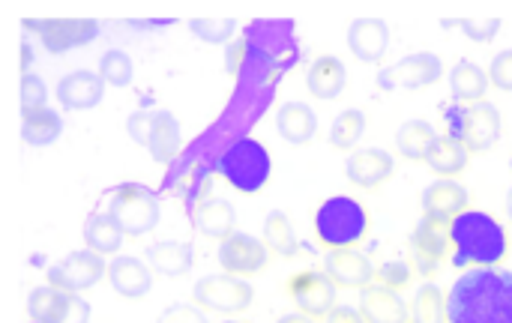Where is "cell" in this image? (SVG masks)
I'll return each mask as SVG.
<instances>
[{"mask_svg": "<svg viewBox=\"0 0 512 323\" xmlns=\"http://www.w3.org/2000/svg\"><path fill=\"white\" fill-rule=\"evenodd\" d=\"M450 231H453V219L429 216V213H423V219L411 231V252H414L417 270L423 276H432L441 267V261L447 258V252L453 246Z\"/></svg>", "mask_w": 512, "mask_h": 323, "instance_id": "obj_12", "label": "cell"}, {"mask_svg": "<svg viewBox=\"0 0 512 323\" xmlns=\"http://www.w3.org/2000/svg\"><path fill=\"white\" fill-rule=\"evenodd\" d=\"M447 318L450 323H512L510 270H465L447 294Z\"/></svg>", "mask_w": 512, "mask_h": 323, "instance_id": "obj_1", "label": "cell"}, {"mask_svg": "<svg viewBox=\"0 0 512 323\" xmlns=\"http://www.w3.org/2000/svg\"><path fill=\"white\" fill-rule=\"evenodd\" d=\"M411 323H450V318H447V294L435 282L420 285V291L414 297V306H411Z\"/></svg>", "mask_w": 512, "mask_h": 323, "instance_id": "obj_33", "label": "cell"}, {"mask_svg": "<svg viewBox=\"0 0 512 323\" xmlns=\"http://www.w3.org/2000/svg\"><path fill=\"white\" fill-rule=\"evenodd\" d=\"M276 129L288 144H309L318 135V114L306 102H285L276 111Z\"/></svg>", "mask_w": 512, "mask_h": 323, "instance_id": "obj_24", "label": "cell"}, {"mask_svg": "<svg viewBox=\"0 0 512 323\" xmlns=\"http://www.w3.org/2000/svg\"><path fill=\"white\" fill-rule=\"evenodd\" d=\"M24 30L36 33L48 54H66L72 48L90 45L99 36L96 18H27Z\"/></svg>", "mask_w": 512, "mask_h": 323, "instance_id": "obj_8", "label": "cell"}, {"mask_svg": "<svg viewBox=\"0 0 512 323\" xmlns=\"http://www.w3.org/2000/svg\"><path fill=\"white\" fill-rule=\"evenodd\" d=\"M327 323H366L363 318V312H357V309H351V306H336L333 312H330V318H324Z\"/></svg>", "mask_w": 512, "mask_h": 323, "instance_id": "obj_44", "label": "cell"}, {"mask_svg": "<svg viewBox=\"0 0 512 323\" xmlns=\"http://www.w3.org/2000/svg\"><path fill=\"white\" fill-rule=\"evenodd\" d=\"M189 30L207 42V45H231V36L237 30V18H228V15H201V18H192L189 21Z\"/></svg>", "mask_w": 512, "mask_h": 323, "instance_id": "obj_35", "label": "cell"}, {"mask_svg": "<svg viewBox=\"0 0 512 323\" xmlns=\"http://www.w3.org/2000/svg\"><path fill=\"white\" fill-rule=\"evenodd\" d=\"M108 213L120 222L126 237H144L159 225V198L141 183H120L108 198Z\"/></svg>", "mask_w": 512, "mask_h": 323, "instance_id": "obj_6", "label": "cell"}, {"mask_svg": "<svg viewBox=\"0 0 512 323\" xmlns=\"http://www.w3.org/2000/svg\"><path fill=\"white\" fill-rule=\"evenodd\" d=\"M438 138H441V135L435 132L432 123H426V120H408V123H402L399 132H396V147H399V153H402L405 159H411V162H426V156H429V150L435 147Z\"/></svg>", "mask_w": 512, "mask_h": 323, "instance_id": "obj_29", "label": "cell"}, {"mask_svg": "<svg viewBox=\"0 0 512 323\" xmlns=\"http://www.w3.org/2000/svg\"><path fill=\"white\" fill-rule=\"evenodd\" d=\"M270 261V249L264 240L252 237V234H231L228 240L219 243V264L225 273L231 276H255L267 267Z\"/></svg>", "mask_w": 512, "mask_h": 323, "instance_id": "obj_14", "label": "cell"}, {"mask_svg": "<svg viewBox=\"0 0 512 323\" xmlns=\"http://www.w3.org/2000/svg\"><path fill=\"white\" fill-rule=\"evenodd\" d=\"M108 282L114 288V294L126 297V300H141L150 294L153 288V267L144 264L141 258L132 255H117L108 264Z\"/></svg>", "mask_w": 512, "mask_h": 323, "instance_id": "obj_19", "label": "cell"}, {"mask_svg": "<svg viewBox=\"0 0 512 323\" xmlns=\"http://www.w3.org/2000/svg\"><path fill=\"white\" fill-rule=\"evenodd\" d=\"M369 231V216L348 195L327 198L315 213V234L327 249H354Z\"/></svg>", "mask_w": 512, "mask_h": 323, "instance_id": "obj_4", "label": "cell"}, {"mask_svg": "<svg viewBox=\"0 0 512 323\" xmlns=\"http://www.w3.org/2000/svg\"><path fill=\"white\" fill-rule=\"evenodd\" d=\"M45 279H48V285H54L60 291L84 294V291L96 288L102 279H108V264H105V255L81 249V252H69L57 264H51Z\"/></svg>", "mask_w": 512, "mask_h": 323, "instance_id": "obj_9", "label": "cell"}, {"mask_svg": "<svg viewBox=\"0 0 512 323\" xmlns=\"http://www.w3.org/2000/svg\"><path fill=\"white\" fill-rule=\"evenodd\" d=\"M360 312L366 323H408V306L399 297V291H390L384 285L366 288L360 297Z\"/></svg>", "mask_w": 512, "mask_h": 323, "instance_id": "obj_25", "label": "cell"}, {"mask_svg": "<svg viewBox=\"0 0 512 323\" xmlns=\"http://www.w3.org/2000/svg\"><path fill=\"white\" fill-rule=\"evenodd\" d=\"M225 323H237V321H225Z\"/></svg>", "mask_w": 512, "mask_h": 323, "instance_id": "obj_48", "label": "cell"}, {"mask_svg": "<svg viewBox=\"0 0 512 323\" xmlns=\"http://www.w3.org/2000/svg\"><path fill=\"white\" fill-rule=\"evenodd\" d=\"M243 57H246V39H234V42L225 48V72H228V75H240Z\"/></svg>", "mask_w": 512, "mask_h": 323, "instance_id": "obj_42", "label": "cell"}, {"mask_svg": "<svg viewBox=\"0 0 512 323\" xmlns=\"http://www.w3.org/2000/svg\"><path fill=\"white\" fill-rule=\"evenodd\" d=\"M30 323H90V303L54 285L33 288L27 297Z\"/></svg>", "mask_w": 512, "mask_h": 323, "instance_id": "obj_10", "label": "cell"}, {"mask_svg": "<svg viewBox=\"0 0 512 323\" xmlns=\"http://www.w3.org/2000/svg\"><path fill=\"white\" fill-rule=\"evenodd\" d=\"M468 147L462 141H456L453 135H441L435 141V147L426 156V165L438 174V177H456L468 168Z\"/></svg>", "mask_w": 512, "mask_h": 323, "instance_id": "obj_30", "label": "cell"}, {"mask_svg": "<svg viewBox=\"0 0 512 323\" xmlns=\"http://www.w3.org/2000/svg\"><path fill=\"white\" fill-rule=\"evenodd\" d=\"M84 243L90 252L96 255H117L123 240H126V231L120 228V222L105 210V213H90L84 219Z\"/></svg>", "mask_w": 512, "mask_h": 323, "instance_id": "obj_27", "label": "cell"}, {"mask_svg": "<svg viewBox=\"0 0 512 323\" xmlns=\"http://www.w3.org/2000/svg\"><path fill=\"white\" fill-rule=\"evenodd\" d=\"M264 243L270 252L282 255V258H294L300 252V240L297 231L291 225V219L282 210H270L264 219Z\"/></svg>", "mask_w": 512, "mask_h": 323, "instance_id": "obj_32", "label": "cell"}, {"mask_svg": "<svg viewBox=\"0 0 512 323\" xmlns=\"http://www.w3.org/2000/svg\"><path fill=\"white\" fill-rule=\"evenodd\" d=\"M450 135L468 147V153H486L501 141L504 120L495 102L483 99L474 105H456L447 111Z\"/></svg>", "mask_w": 512, "mask_h": 323, "instance_id": "obj_5", "label": "cell"}, {"mask_svg": "<svg viewBox=\"0 0 512 323\" xmlns=\"http://www.w3.org/2000/svg\"><path fill=\"white\" fill-rule=\"evenodd\" d=\"M453 267L474 270V267H498L507 258L510 240L498 219L480 210H465L453 219Z\"/></svg>", "mask_w": 512, "mask_h": 323, "instance_id": "obj_2", "label": "cell"}, {"mask_svg": "<svg viewBox=\"0 0 512 323\" xmlns=\"http://www.w3.org/2000/svg\"><path fill=\"white\" fill-rule=\"evenodd\" d=\"M489 87H492L489 72L480 69L474 60H459V63L450 69V93H453L456 102H465V105L483 102Z\"/></svg>", "mask_w": 512, "mask_h": 323, "instance_id": "obj_28", "label": "cell"}, {"mask_svg": "<svg viewBox=\"0 0 512 323\" xmlns=\"http://www.w3.org/2000/svg\"><path fill=\"white\" fill-rule=\"evenodd\" d=\"M63 135V117L51 108H39L33 114H24L21 120V138L30 147H51Z\"/></svg>", "mask_w": 512, "mask_h": 323, "instance_id": "obj_31", "label": "cell"}, {"mask_svg": "<svg viewBox=\"0 0 512 323\" xmlns=\"http://www.w3.org/2000/svg\"><path fill=\"white\" fill-rule=\"evenodd\" d=\"M363 135H366V111H360V108L342 111L330 126V144L336 150H354Z\"/></svg>", "mask_w": 512, "mask_h": 323, "instance_id": "obj_34", "label": "cell"}, {"mask_svg": "<svg viewBox=\"0 0 512 323\" xmlns=\"http://www.w3.org/2000/svg\"><path fill=\"white\" fill-rule=\"evenodd\" d=\"M504 207H507V216L512 219V186H510V192H507V204H504Z\"/></svg>", "mask_w": 512, "mask_h": 323, "instance_id": "obj_47", "label": "cell"}, {"mask_svg": "<svg viewBox=\"0 0 512 323\" xmlns=\"http://www.w3.org/2000/svg\"><path fill=\"white\" fill-rule=\"evenodd\" d=\"M375 279H378V285H384L390 291H402L414 279V270H411L408 261H387L384 267H378Z\"/></svg>", "mask_w": 512, "mask_h": 323, "instance_id": "obj_39", "label": "cell"}, {"mask_svg": "<svg viewBox=\"0 0 512 323\" xmlns=\"http://www.w3.org/2000/svg\"><path fill=\"white\" fill-rule=\"evenodd\" d=\"M105 78L90 69H75L57 81V102L66 111H90L105 96Z\"/></svg>", "mask_w": 512, "mask_h": 323, "instance_id": "obj_17", "label": "cell"}, {"mask_svg": "<svg viewBox=\"0 0 512 323\" xmlns=\"http://www.w3.org/2000/svg\"><path fill=\"white\" fill-rule=\"evenodd\" d=\"M279 323H315L312 318H306V315H282Z\"/></svg>", "mask_w": 512, "mask_h": 323, "instance_id": "obj_46", "label": "cell"}, {"mask_svg": "<svg viewBox=\"0 0 512 323\" xmlns=\"http://www.w3.org/2000/svg\"><path fill=\"white\" fill-rule=\"evenodd\" d=\"M510 168H512V162H510Z\"/></svg>", "mask_w": 512, "mask_h": 323, "instance_id": "obj_49", "label": "cell"}, {"mask_svg": "<svg viewBox=\"0 0 512 323\" xmlns=\"http://www.w3.org/2000/svg\"><path fill=\"white\" fill-rule=\"evenodd\" d=\"M39 108H48V87L39 75L27 72L21 75V114H33Z\"/></svg>", "mask_w": 512, "mask_h": 323, "instance_id": "obj_38", "label": "cell"}, {"mask_svg": "<svg viewBox=\"0 0 512 323\" xmlns=\"http://www.w3.org/2000/svg\"><path fill=\"white\" fill-rule=\"evenodd\" d=\"M324 273L333 279L336 288H354V291H366L375 282V267L369 261V255H363L360 249H330L324 255Z\"/></svg>", "mask_w": 512, "mask_h": 323, "instance_id": "obj_15", "label": "cell"}, {"mask_svg": "<svg viewBox=\"0 0 512 323\" xmlns=\"http://www.w3.org/2000/svg\"><path fill=\"white\" fill-rule=\"evenodd\" d=\"M396 168V159L381 150V147H363V150H354L345 162V177L360 186V189H375L381 183L390 180Z\"/></svg>", "mask_w": 512, "mask_h": 323, "instance_id": "obj_18", "label": "cell"}, {"mask_svg": "<svg viewBox=\"0 0 512 323\" xmlns=\"http://www.w3.org/2000/svg\"><path fill=\"white\" fill-rule=\"evenodd\" d=\"M444 75V63L432 51H417L408 54L378 72V87L381 90H423L435 84Z\"/></svg>", "mask_w": 512, "mask_h": 323, "instance_id": "obj_11", "label": "cell"}, {"mask_svg": "<svg viewBox=\"0 0 512 323\" xmlns=\"http://www.w3.org/2000/svg\"><path fill=\"white\" fill-rule=\"evenodd\" d=\"M147 264L153 267V273L168 276V279H180L195 267V249L192 243H177V240H165V243H153L144 252Z\"/></svg>", "mask_w": 512, "mask_h": 323, "instance_id": "obj_23", "label": "cell"}, {"mask_svg": "<svg viewBox=\"0 0 512 323\" xmlns=\"http://www.w3.org/2000/svg\"><path fill=\"white\" fill-rule=\"evenodd\" d=\"M159 323H207L201 312H195L192 306H174L171 312H165V318Z\"/></svg>", "mask_w": 512, "mask_h": 323, "instance_id": "obj_43", "label": "cell"}, {"mask_svg": "<svg viewBox=\"0 0 512 323\" xmlns=\"http://www.w3.org/2000/svg\"><path fill=\"white\" fill-rule=\"evenodd\" d=\"M501 18L495 15H468V18H456V21H444V27H459L468 39L474 42H492L501 30Z\"/></svg>", "mask_w": 512, "mask_h": 323, "instance_id": "obj_37", "label": "cell"}, {"mask_svg": "<svg viewBox=\"0 0 512 323\" xmlns=\"http://www.w3.org/2000/svg\"><path fill=\"white\" fill-rule=\"evenodd\" d=\"M468 189L462 183H456L453 177H441L435 183H429L423 189L420 207L429 216H444V219H456L468 210Z\"/></svg>", "mask_w": 512, "mask_h": 323, "instance_id": "obj_20", "label": "cell"}, {"mask_svg": "<svg viewBox=\"0 0 512 323\" xmlns=\"http://www.w3.org/2000/svg\"><path fill=\"white\" fill-rule=\"evenodd\" d=\"M99 75L105 78L108 87H129L132 84V75H135V66H132V57L120 48H111L102 54L99 60Z\"/></svg>", "mask_w": 512, "mask_h": 323, "instance_id": "obj_36", "label": "cell"}, {"mask_svg": "<svg viewBox=\"0 0 512 323\" xmlns=\"http://www.w3.org/2000/svg\"><path fill=\"white\" fill-rule=\"evenodd\" d=\"M288 294L294 300V306L300 309V315L321 321L330 318V312L336 309V285L327 273L318 270H303L288 282Z\"/></svg>", "mask_w": 512, "mask_h": 323, "instance_id": "obj_13", "label": "cell"}, {"mask_svg": "<svg viewBox=\"0 0 512 323\" xmlns=\"http://www.w3.org/2000/svg\"><path fill=\"white\" fill-rule=\"evenodd\" d=\"M345 84H348V69L339 57L333 54H324L318 60H312L309 72H306V87L315 99H339L345 93Z\"/></svg>", "mask_w": 512, "mask_h": 323, "instance_id": "obj_21", "label": "cell"}, {"mask_svg": "<svg viewBox=\"0 0 512 323\" xmlns=\"http://www.w3.org/2000/svg\"><path fill=\"white\" fill-rule=\"evenodd\" d=\"M252 300H255L252 285L240 276H231V273L204 276L192 288V303L198 309L219 312V315H237V312L249 309Z\"/></svg>", "mask_w": 512, "mask_h": 323, "instance_id": "obj_7", "label": "cell"}, {"mask_svg": "<svg viewBox=\"0 0 512 323\" xmlns=\"http://www.w3.org/2000/svg\"><path fill=\"white\" fill-rule=\"evenodd\" d=\"M180 144H183V135H180L177 117L165 108L153 111V126H150V138H147V150H150L153 162H159V165L174 162L180 153Z\"/></svg>", "mask_w": 512, "mask_h": 323, "instance_id": "obj_26", "label": "cell"}, {"mask_svg": "<svg viewBox=\"0 0 512 323\" xmlns=\"http://www.w3.org/2000/svg\"><path fill=\"white\" fill-rule=\"evenodd\" d=\"M192 225L204 234V237H210V240H228L231 234H237L234 228H237V213H234V207H231V201H225V198H207V201H201L195 210H192Z\"/></svg>", "mask_w": 512, "mask_h": 323, "instance_id": "obj_22", "label": "cell"}, {"mask_svg": "<svg viewBox=\"0 0 512 323\" xmlns=\"http://www.w3.org/2000/svg\"><path fill=\"white\" fill-rule=\"evenodd\" d=\"M348 48L360 63H381L390 48V24L378 15L354 18L348 27Z\"/></svg>", "mask_w": 512, "mask_h": 323, "instance_id": "obj_16", "label": "cell"}, {"mask_svg": "<svg viewBox=\"0 0 512 323\" xmlns=\"http://www.w3.org/2000/svg\"><path fill=\"white\" fill-rule=\"evenodd\" d=\"M489 78H492V87L512 93V48L495 54V60L489 66Z\"/></svg>", "mask_w": 512, "mask_h": 323, "instance_id": "obj_40", "label": "cell"}, {"mask_svg": "<svg viewBox=\"0 0 512 323\" xmlns=\"http://www.w3.org/2000/svg\"><path fill=\"white\" fill-rule=\"evenodd\" d=\"M150 126H153V111H135V114L126 120V132H129V138H132L138 147H147Z\"/></svg>", "mask_w": 512, "mask_h": 323, "instance_id": "obj_41", "label": "cell"}, {"mask_svg": "<svg viewBox=\"0 0 512 323\" xmlns=\"http://www.w3.org/2000/svg\"><path fill=\"white\" fill-rule=\"evenodd\" d=\"M219 174L228 180V186H234L243 195H255L267 186L270 174H273V159L270 150L255 141V138H237L219 159H216Z\"/></svg>", "mask_w": 512, "mask_h": 323, "instance_id": "obj_3", "label": "cell"}, {"mask_svg": "<svg viewBox=\"0 0 512 323\" xmlns=\"http://www.w3.org/2000/svg\"><path fill=\"white\" fill-rule=\"evenodd\" d=\"M33 66V51H30V42L21 45V75H27V69Z\"/></svg>", "mask_w": 512, "mask_h": 323, "instance_id": "obj_45", "label": "cell"}]
</instances>
